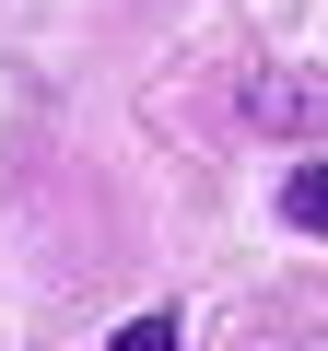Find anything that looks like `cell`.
<instances>
[{
    "mask_svg": "<svg viewBox=\"0 0 328 351\" xmlns=\"http://www.w3.org/2000/svg\"><path fill=\"white\" fill-rule=\"evenodd\" d=\"M281 223L293 234H328V164H293L281 176Z\"/></svg>",
    "mask_w": 328,
    "mask_h": 351,
    "instance_id": "1",
    "label": "cell"
},
{
    "mask_svg": "<svg viewBox=\"0 0 328 351\" xmlns=\"http://www.w3.org/2000/svg\"><path fill=\"white\" fill-rule=\"evenodd\" d=\"M106 351H176V304H152V316H129Z\"/></svg>",
    "mask_w": 328,
    "mask_h": 351,
    "instance_id": "2",
    "label": "cell"
}]
</instances>
